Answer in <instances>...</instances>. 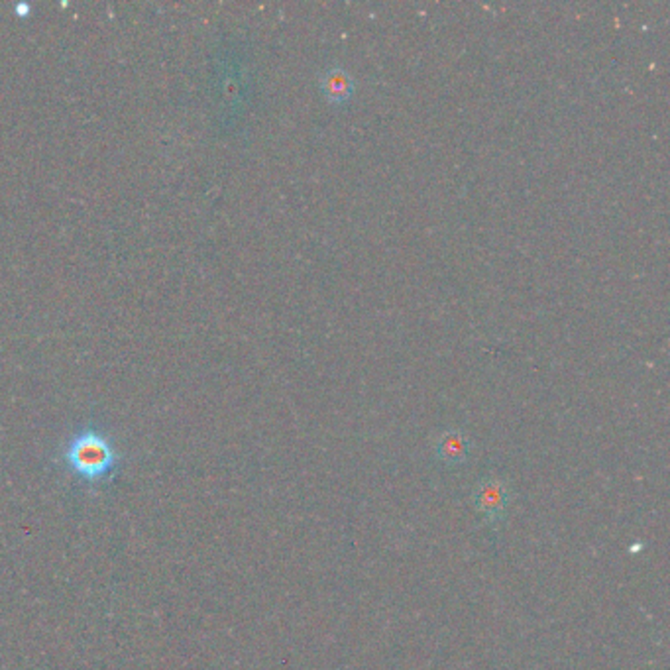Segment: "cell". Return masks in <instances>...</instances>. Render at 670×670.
Listing matches in <instances>:
<instances>
[{
  "label": "cell",
  "mask_w": 670,
  "mask_h": 670,
  "mask_svg": "<svg viewBox=\"0 0 670 670\" xmlns=\"http://www.w3.org/2000/svg\"><path fill=\"white\" fill-rule=\"evenodd\" d=\"M58 467L81 490L95 492L118 478L124 467V454L105 429L83 425L63 442L58 454Z\"/></svg>",
  "instance_id": "1"
},
{
  "label": "cell",
  "mask_w": 670,
  "mask_h": 670,
  "mask_svg": "<svg viewBox=\"0 0 670 670\" xmlns=\"http://www.w3.org/2000/svg\"><path fill=\"white\" fill-rule=\"evenodd\" d=\"M509 495V486L505 484V480L497 478V476H487V478L480 480L478 486L474 487V505L480 514H484L486 521L494 529H497V525L505 517Z\"/></svg>",
  "instance_id": "2"
},
{
  "label": "cell",
  "mask_w": 670,
  "mask_h": 670,
  "mask_svg": "<svg viewBox=\"0 0 670 670\" xmlns=\"http://www.w3.org/2000/svg\"><path fill=\"white\" fill-rule=\"evenodd\" d=\"M435 454L440 462L448 464V467H458L470 457V440L460 430H447L437 439Z\"/></svg>",
  "instance_id": "3"
},
{
  "label": "cell",
  "mask_w": 670,
  "mask_h": 670,
  "mask_svg": "<svg viewBox=\"0 0 670 670\" xmlns=\"http://www.w3.org/2000/svg\"><path fill=\"white\" fill-rule=\"evenodd\" d=\"M323 93L331 102H344L352 97V90H354V81L352 77L340 70V67H335V70L326 71L323 77Z\"/></svg>",
  "instance_id": "4"
}]
</instances>
